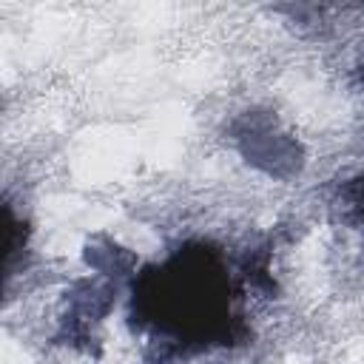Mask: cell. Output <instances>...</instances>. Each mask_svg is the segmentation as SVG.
<instances>
[{
    "label": "cell",
    "mask_w": 364,
    "mask_h": 364,
    "mask_svg": "<svg viewBox=\"0 0 364 364\" xmlns=\"http://www.w3.org/2000/svg\"><path fill=\"white\" fill-rule=\"evenodd\" d=\"M242 299L239 276L225 253L208 242H191L136 276L131 324L162 350L156 361L185 358L245 336Z\"/></svg>",
    "instance_id": "cell-1"
},
{
    "label": "cell",
    "mask_w": 364,
    "mask_h": 364,
    "mask_svg": "<svg viewBox=\"0 0 364 364\" xmlns=\"http://www.w3.org/2000/svg\"><path fill=\"white\" fill-rule=\"evenodd\" d=\"M341 208L350 210V216H355L358 222H364V176L344 185V193H341Z\"/></svg>",
    "instance_id": "cell-2"
}]
</instances>
